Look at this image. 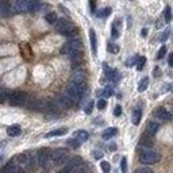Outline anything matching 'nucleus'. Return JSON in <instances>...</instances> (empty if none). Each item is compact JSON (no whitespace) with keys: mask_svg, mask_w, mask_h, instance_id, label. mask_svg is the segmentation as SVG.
<instances>
[{"mask_svg":"<svg viewBox=\"0 0 173 173\" xmlns=\"http://www.w3.org/2000/svg\"><path fill=\"white\" fill-rule=\"evenodd\" d=\"M111 14V8H103L102 11H99L98 12V16L99 18H106V16H108Z\"/></svg>","mask_w":173,"mask_h":173,"instance_id":"nucleus-31","label":"nucleus"},{"mask_svg":"<svg viewBox=\"0 0 173 173\" xmlns=\"http://www.w3.org/2000/svg\"><path fill=\"white\" fill-rule=\"evenodd\" d=\"M58 102H60L61 104H62V106L64 107H65V108H69V107H72V106H73V102H72V100L69 99V98H68L66 96V95H61V96L60 98H58Z\"/></svg>","mask_w":173,"mask_h":173,"instance_id":"nucleus-20","label":"nucleus"},{"mask_svg":"<svg viewBox=\"0 0 173 173\" xmlns=\"http://www.w3.org/2000/svg\"><path fill=\"white\" fill-rule=\"evenodd\" d=\"M158 127H160V126H158V123H156V122H149L148 126H146V130H145V134L153 137L154 134L157 133Z\"/></svg>","mask_w":173,"mask_h":173,"instance_id":"nucleus-15","label":"nucleus"},{"mask_svg":"<svg viewBox=\"0 0 173 173\" xmlns=\"http://www.w3.org/2000/svg\"><path fill=\"white\" fill-rule=\"evenodd\" d=\"M120 165H122V172L126 173V172H127V158H126V157H122Z\"/></svg>","mask_w":173,"mask_h":173,"instance_id":"nucleus-39","label":"nucleus"},{"mask_svg":"<svg viewBox=\"0 0 173 173\" xmlns=\"http://www.w3.org/2000/svg\"><path fill=\"white\" fill-rule=\"evenodd\" d=\"M135 173H153L152 169H149V168H141V169L135 170Z\"/></svg>","mask_w":173,"mask_h":173,"instance_id":"nucleus-44","label":"nucleus"},{"mask_svg":"<svg viewBox=\"0 0 173 173\" xmlns=\"http://www.w3.org/2000/svg\"><path fill=\"white\" fill-rule=\"evenodd\" d=\"M20 126H18V125H12V126H10L7 129V134L10 135V137H18L20 134Z\"/></svg>","mask_w":173,"mask_h":173,"instance_id":"nucleus-18","label":"nucleus"},{"mask_svg":"<svg viewBox=\"0 0 173 173\" xmlns=\"http://www.w3.org/2000/svg\"><path fill=\"white\" fill-rule=\"evenodd\" d=\"M114 115H115V116H120L122 115V107L120 106H116L115 108H114Z\"/></svg>","mask_w":173,"mask_h":173,"instance_id":"nucleus-41","label":"nucleus"},{"mask_svg":"<svg viewBox=\"0 0 173 173\" xmlns=\"http://www.w3.org/2000/svg\"><path fill=\"white\" fill-rule=\"evenodd\" d=\"M148 87H149V77H143V79L139 81V84H138V92H143V91H146Z\"/></svg>","mask_w":173,"mask_h":173,"instance_id":"nucleus-24","label":"nucleus"},{"mask_svg":"<svg viewBox=\"0 0 173 173\" xmlns=\"http://www.w3.org/2000/svg\"><path fill=\"white\" fill-rule=\"evenodd\" d=\"M141 145H142V146H152L153 145V141H152V137L150 135H148V134H145L143 133V135L141 137V142H139Z\"/></svg>","mask_w":173,"mask_h":173,"instance_id":"nucleus-22","label":"nucleus"},{"mask_svg":"<svg viewBox=\"0 0 173 173\" xmlns=\"http://www.w3.org/2000/svg\"><path fill=\"white\" fill-rule=\"evenodd\" d=\"M89 39H91V47H92L93 54H96L98 52V41H96V33L93 29L89 30Z\"/></svg>","mask_w":173,"mask_h":173,"instance_id":"nucleus-16","label":"nucleus"},{"mask_svg":"<svg viewBox=\"0 0 173 173\" xmlns=\"http://www.w3.org/2000/svg\"><path fill=\"white\" fill-rule=\"evenodd\" d=\"M20 52H22V56H23L27 61L33 60V50H31L30 45L27 43V42L20 43Z\"/></svg>","mask_w":173,"mask_h":173,"instance_id":"nucleus-10","label":"nucleus"},{"mask_svg":"<svg viewBox=\"0 0 173 173\" xmlns=\"http://www.w3.org/2000/svg\"><path fill=\"white\" fill-rule=\"evenodd\" d=\"M111 33H112V37L114 38H118V37H119V29H118V25L116 23H114L112 25V29H111Z\"/></svg>","mask_w":173,"mask_h":173,"instance_id":"nucleus-34","label":"nucleus"},{"mask_svg":"<svg viewBox=\"0 0 173 173\" xmlns=\"http://www.w3.org/2000/svg\"><path fill=\"white\" fill-rule=\"evenodd\" d=\"M73 29H75V26L72 25L68 19H65V18L56 20V30H57L60 34H62V35L65 34V33H68V31L73 30Z\"/></svg>","mask_w":173,"mask_h":173,"instance_id":"nucleus-6","label":"nucleus"},{"mask_svg":"<svg viewBox=\"0 0 173 173\" xmlns=\"http://www.w3.org/2000/svg\"><path fill=\"white\" fill-rule=\"evenodd\" d=\"M145 62H146V58L145 57H138V61H137V69L142 70L145 66Z\"/></svg>","mask_w":173,"mask_h":173,"instance_id":"nucleus-29","label":"nucleus"},{"mask_svg":"<svg viewBox=\"0 0 173 173\" xmlns=\"http://www.w3.org/2000/svg\"><path fill=\"white\" fill-rule=\"evenodd\" d=\"M65 95L68 98H69L72 102L73 103H77V102H80V99L83 98V95L81 93H79V91H77L76 88L72 84H69L68 85V88H66V92H65Z\"/></svg>","mask_w":173,"mask_h":173,"instance_id":"nucleus-8","label":"nucleus"},{"mask_svg":"<svg viewBox=\"0 0 173 173\" xmlns=\"http://www.w3.org/2000/svg\"><path fill=\"white\" fill-rule=\"evenodd\" d=\"M137 61H138V56H134L131 60L127 61V66H133L134 64H137Z\"/></svg>","mask_w":173,"mask_h":173,"instance_id":"nucleus-42","label":"nucleus"},{"mask_svg":"<svg viewBox=\"0 0 173 173\" xmlns=\"http://www.w3.org/2000/svg\"><path fill=\"white\" fill-rule=\"evenodd\" d=\"M42 0H30L29 2V11L30 12H38L42 8Z\"/></svg>","mask_w":173,"mask_h":173,"instance_id":"nucleus-12","label":"nucleus"},{"mask_svg":"<svg viewBox=\"0 0 173 173\" xmlns=\"http://www.w3.org/2000/svg\"><path fill=\"white\" fill-rule=\"evenodd\" d=\"M3 161V156H0V162H2Z\"/></svg>","mask_w":173,"mask_h":173,"instance_id":"nucleus-51","label":"nucleus"},{"mask_svg":"<svg viewBox=\"0 0 173 173\" xmlns=\"http://www.w3.org/2000/svg\"><path fill=\"white\" fill-rule=\"evenodd\" d=\"M153 76H154V77H160V76H161V70H160V68H158V66L154 68V70H153Z\"/></svg>","mask_w":173,"mask_h":173,"instance_id":"nucleus-45","label":"nucleus"},{"mask_svg":"<svg viewBox=\"0 0 173 173\" xmlns=\"http://www.w3.org/2000/svg\"><path fill=\"white\" fill-rule=\"evenodd\" d=\"M25 100H26V93L22 92V91H14L8 95V102H10L11 106H22L25 104Z\"/></svg>","mask_w":173,"mask_h":173,"instance_id":"nucleus-4","label":"nucleus"},{"mask_svg":"<svg viewBox=\"0 0 173 173\" xmlns=\"http://www.w3.org/2000/svg\"><path fill=\"white\" fill-rule=\"evenodd\" d=\"M156 116L158 119H162V120H170L172 119V115L169 111H166L165 108H158L156 111Z\"/></svg>","mask_w":173,"mask_h":173,"instance_id":"nucleus-13","label":"nucleus"},{"mask_svg":"<svg viewBox=\"0 0 173 173\" xmlns=\"http://www.w3.org/2000/svg\"><path fill=\"white\" fill-rule=\"evenodd\" d=\"M81 164H83V160H81L80 157H72L68 164L62 168V172H79L83 168H81Z\"/></svg>","mask_w":173,"mask_h":173,"instance_id":"nucleus-5","label":"nucleus"},{"mask_svg":"<svg viewBox=\"0 0 173 173\" xmlns=\"http://www.w3.org/2000/svg\"><path fill=\"white\" fill-rule=\"evenodd\" d=\"M165 54H166V46H164L162 45V47L158 50V54H157V60H162L164 57H165Z\"/></svg>","mask_w":173,"mask_h":173,"instance_id":"nucleus-33","label":"nucleus"},{"mask_svg":"<svg viewBox=\"0 0 173 173\" xmlns=\"http://www.w3.org/2000/svg\"><path fill=\"white\" fill-rule=\"evenodd\" d=\"M100 166H102V170L104 173H108L111 170V166H110V164H108L107 161H102V162H100Z\"/></svg>","mask_w":173,"mask_h":173,"instance_id":"nucleus-32","label":"nucleus"},{"mask_svg":"<svg viewBox=\"0 0 173 173\" xmlns=\"http://www.w3.org/2000/svg\"><path fill=\"white\" fill-rule=\"evenodd\" d=\"M112 93H114V91L111 87H106L103 91H98V95L99 96H103V98H110V96H112Z\"/></svg>","mask_w":173,"mask_h":173,"instance_id":"nucleus-25","label":"nucleus"},{"mask_svg":"<svg viewBox=\"0 0 173 173\" xmlns=\"http://www.w3.org/2000/svg\"><path fill=\"white\" fill-rule=\"evenodd\" d=\"M68 143L70 145L72 148H75V149H79L80 148V141L79 139H68Z\"/></svg>","mask_w":173,"mask_h":173,"instance_id":"nucleus-35","label":"nucleus"},{"mask_svg":"<svg viewBox=\"0 0 173 173\" xmlns=\"http://www.w3.org/2000/svg\"><path fill=\"white\" fill-rule=\"evenodd\" d=\"M116 134H118V129H116V127H110V129L106 130L102 134V137H103V139H110V138H112V137H115Z\"/></svg>","mask_w":173,"mask_h":173,"instance_id":"nucleus-19","label":"nucleus"},{"mask_svg":"<svg viewBox=\"0 0 173 173\" xmlns=\"http://www.w3.org/2000/svg\"><path fill=\"white\" fill-rule=\"evenodd\" d=\"M93 106H95V103L93 102H89L88 103V107L85 108V114H88V115H89V114L93 111Z\"/></svg>","mask_w":173,"mask_h":173,"instance_id":"nucleus-40","label":"nucleus"},{"mask_svg":"<svg viewBox=\"0 0 173 173\" xmlns=\"http://www.w3.org/2000/svg\"><path fill=\"white\" fill-rule=\"evenodd\" d=\"M37 158H38V165L42 166L45 170H50L53 164V158H52V152L49 149H42L41 152L37 153Z\"/></svg>","mask_w":173,"mask_h":173,"instance_id":"nucleus-2","label":"nucleus"},{"mask_svg":"<svg viewBox=\"0 0 173 173\" xmlns=\"http://www.w3.org/2000/svg\"><path fill=\"white\" fill-rule=\"evenodd\" d=\"M3 146H4V143H0V150L3 149Z\"/></svg>","mask_w":173,"mask_h":173,"instance_id":"nucleus-50","label":"nucleus"},{"mask_svg":"<svg viewBox=\"0 0 173 173\" xmlns=\"http://www.w3.org/2000/svg\"><path fill=\"white\" fill-rule=\"evenodd\" d=\"M169 35H170V30L168 29V30H165V33H164V35L161 37V41H162V42H165V41L168 39V37H169Z\"/></svg>","mask_w":173,"mask_h":173,"instance_id":"nucleus-43","label":"nucleus"},{"mask_svg":"<svg viewBox=\"0 0 173 173\" xmlns=\"http://www.w3.org/2000/svg\"><path fill=\"white\" fill-rule=\"evenodd\" d=\"M148 35V29H143L142 30V37H146Z\"/></svg>","mask_w":173,"mask_h":173,"instance_id":"nucleus-49","label":"nucleus"},{"mask_svg":"<svg viewBox=\"0 0 173 173\" xmlns=\"http://www.w3.org/2000/svg\"><path fill=\"white\" fill-rule=\"evenodd\" d=\"M89 4H91V11H92V12L96 11V7H95V0H89Z\"/></svg>","mask_w":173,"mask_h":173,"instance_id":"nucleus-46","label":"nucleus"},{"mask_svg":"<svg viewBox=\"0 0 173 173\" xmlns=\"http://www.w3.org/2000/svg\"><path fill=\"white\" fill-rule=\"evenodd\" d=\"M8 91L7 89H4V88H0V103L2 102H4V99L6 98H8Z\"/></svg>","mask_w":173,"mask_h":173,"instance_id":"nucleus-36","label":"nucleus"},{"mask_svg":"<svg viewBox=\"0 0 173 173\" xmlns=\"http://www.w3.org/2000/svg\"><path fill=\"white\" fill-rule=\"evenodd\" d=\"M68 133V129H65V127H61V129H57V130H53L50 131V133L46 134V138H52V137H61L64 134Z\"/></svg>","mask_w":173,"mask_h":173,"instance_id":"nucleus-17","label":"nucleus"},{"mask_svg":"<svg viewBox=\"0 0 173 173\" xmlns=\"http://www.w3.org/2000/svg\"><path fill=\"white\" fill-rule=\"evenodd\" d=\"M45 19H46L47 23L54 25V23H56V20H57V15H56V12H47V14H46V16H45Z\"/></svg>","mask_w":173,"mask_h":173,"instance_id":"nucleus-27","label":"nucleus"},{"mask_svg":"<svg viewBox=\"0 0 173 173\" xmlns=\"http://www.w3.org/2000/svg\"><path fill=\"white\" fill-rule=\"evenodd\" d=\"M139 161L145 165H153V164H157L160 161V154L157 152H153V150H145L141 153Z\"/></svg>","mask_w":173,"mask_h":173,"instance_id":"nucleus-3","label":"nucleus"},{"mask_svg":"<svg viewBox=\"0 0 173 173\" xmlns=\"http://www.w3.org/2000/svg\"><path fill=\"white\" fill-rule=\"evenodd\" d=\"M170 20H172V8L168 6L165 8V22H166V23H169Z\"/></svg>","mask_w":173,"mask_h":173,"instance_id":"nucleus-30","label":"nucleus"},{"mask_svg":"<svg viewBox=\"0 0 173 173\" xmlns=\"http://www.w3.org/2000/svg\"><path fill=\"white\" fill-rule=\"evenodd\" d=\"M3 170H4V172H19L20 168L18 166V165H15L14 162H11V164H8L7 166H4Z\"/></svg>","mask_w":173,"mask_h":173,"instance_id":"nucleus-28","label":"nucleus"},{"mask_svg":"<svg viewBox=\"0 0 173 173\" xmlns=\"http://www.w3.org/2000/svg\"><path fill=\"white\" fill-rule=\"evenodd\" d=\"M168 62H169V66H172V64H173V57H172V54L169 56V58H168Z\"/></svg>","mask_w":173,"mask_h":173,"instance_id":"nucleus-48","label":"nucleus"},{"mask_svg":"<svg viewBox=\"0 0 173 173\" xmlns=\"http://www.w3.org/2000/svg\"><path fill=\"white\" fill-rule=\"evenodd\" d=\"M73 83H85V73L84 72H76V73L72 76V80Z\"/></svg>","mask_w":173,"mask_h":173,"instance_id":"nucleus-21","label":"nucleus"},{"mask_svg":"<svg viewBox=\"0 0 173 173\" xmlns=\"http://www.w3.org/2000/svg\"><path fill=\"white\" fill-rule=\"evenodd\" d=\"M93 157H95V158H102V157H103V153H102V152H95V153H93Z\"/></svg>","mask_w":173,"mask_h":173,"instance_id":"nucleus-47","label":"nucleus"},{"mask_svg":"<svg viewBox=\"0 0 173 173\" xmlns=\"http://www.w3.org/2000/svg\"><path fill=\"white\" fill-rule=\"evenodd\" d=\"M141 118H142V111L141 110H135L134 112H133V123L135 125V126H138L139 125V122H141Z\"/></svg>","mask_w":173,"mask_h":173,"instance_id":"nucleus-26","label":"nucleus"},{"mask_svg":"<svg viewBox=\"0 0 173 173\" xmlns=\"http://www.w3.org/2000/svg\"><path fill=\"white\" fill-rule=\"evenodd\" d=\"M52 158L54 165H62L68 158V152L65 149H57L52 153Z\"/></svg>","mask_w":173,"mask_h":173,"instance_id":"nucleus-7","label":"nucleus"},{"mask_svg":"<svg viewBox=\"0 0 173 173\" xmlns=\"http://www.w3.org/2000/svg\"><path fill=\"white\" fill-rule=\"evenodd\" d=\"M81 49H83L81 41L80 39H76V37H75V38H70L65 45H64L62 49H61V53L72 57V56H75V54L81 53Z\"/></svg>","mask_w":173,"mask_h":173,"instance_id":"nucleus-1","label":"nucleus"},{"mask_svg":"<svg viewBox=\"0 0 173 173\" xmlns=\"http://www.w3.org/2000/svg\"><path fill=\"white\" fill-rule=\"evenodd\" d=\"M26 162H27V156L26 154H18L14 158V164L18 165L22 169V168H26Z\"/></svg>","mask_w":173,"mask_h":173,"instance_id":"nucleus-14","label":"nucleus"},{"mask_svg":"<svg viewBox=\"0 0 173 173\" xmlns=\"http://www.w3.org/2000/svg\"><path fill=\"white\" fill-rule=\"evenodd\" d=\"M75 137L80 141V142H83V141H87V139H88L89 134L87 133L85 130H79V131H76V133H75Z\"/></svg>","mask_w":173,"mask_h":173,"instance_id":"nucleus-23","label":"nucleus"},{"mask_svg":"<svg viewBox=\"0 0 173 173\" xmlns=\"http://www.w3.org/2000/svg\"><path fill=\"white\" fill-rule=\"evenodd\" d=\"M107 107V102L104 99H100V100H98V108L99 110H104V108Z\"/></svg>","mask_w":173,"mask_h":173,"instance_id":"nucleus-38","label":"nucleus"},{"mask_svg":"<svg viewBox=\"0 0 173 173\" xmlns=\"http://www.w3.org/2000/svg\"><path fill=\"white\" fill-rule=\"evenodd\" d=\"M14 10L16 12H27L29 11V0H15Z\"/></svg>","mask_w":173,"mask_h":173,"instance_id":"nucleus-9","label":"nucleus"},{"mask_svg":"<svg viewBox=\"0 0 173 173\" xmlns=\"http://www.w3.org/2000/svg\"><path fill=\"white\" fill-rule=\"evenodd\" d=\"M10 15H11L10 4H8L7 2H4V0H2V2H0V16L7 18V16H10Z\"/></svg>","mask_w":173,"mask_h":173,"instance_id":"nucleus-11","label":"nucleus"},{"mask_svg":"<svg viewBox=\"0 0 173 173\" xmlns=\"http://www.w3.org/2000/svg\"><path fill=\"white\" fill-rule=\"evenodd\" d=\"M108 49H110V52L114 53V54H116L118 52H119V46H118L116 43H110L108 45Z\"/></svg>","mask_w":173,"mask_h":173,"instance_id":"nucleus-37","label":"nucleus"}]
</instances>
